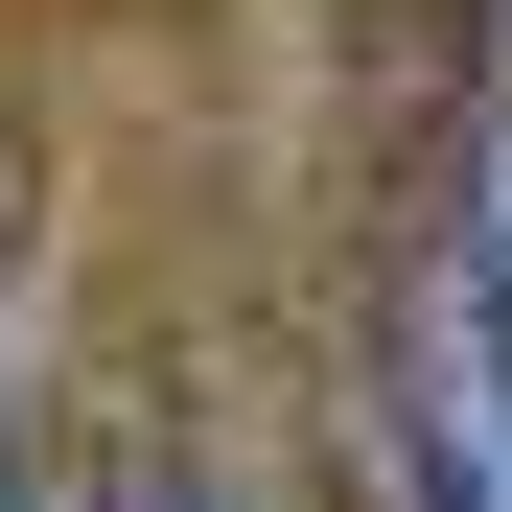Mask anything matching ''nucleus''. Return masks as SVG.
Here are the masks:
<instances>
[{
	"label": "nucleus",
	"instance_id": "1",
	"mask_svg": "<svg viewBox=\"0 0 512 512\" xmlns=\"http://www.w3.org/2000/svg\"><path fill=\"white\" fill-rule=\"evenodd\" d=\"M163 489H187V466H117V489H94V512H163Z\"/></svg>",
	"mask_w": 512,
	"mask_h": 512
},
{
	"label": "nucleus",
	"instance_id": "2",
	"mask_svg": "<svg viewBox=\"0 0 512 512\" xmlns=\"http://www.w3.org/2000/svg\"><path fill=\"white\" fill-rule=\"evenodd\" d=\"M0 512H24V396H0Z\"/></svg>",
	"mask_w": 512,
	"mask_h": 512
},
{
	"label": "nucleus",
	"instance_id": "3",
	"mask_svg": "<svg viewBox=\"0 0 512 512\" xmlns=\"http://www.w3.org/2000/svg\"><path fill=\"white\" fill-rule=\"evenodd\" d=\"M163 512H210V489H163Z\"/></svg>",
	"mask_w": 512,
	"mask_h": 512
},
{
	"label": "nucleus",
	"instance_id": "4",
	"mask_svg": "<svg viewBox=\"0 0 512 512\" xmlns=\"http://www.w3.org/2000/svg\"><path fill=\"white\" fill-rule=\"evenodd\" d=\"M489 24H512V0H489Z\"/></svg>",
	"mask_w": 512,
	"mask_h": 512
}]
</instances>
